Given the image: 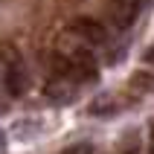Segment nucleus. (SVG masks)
Returning <instances> with one entry per match:
<instances>
[{"instance_id":"f03ea898","label":"nucleus","mask_w":154,"mask_h":154,"mask_svg":"<svg viewBox=\"0 0 154 154\" xmlns=\"http://www.w3.org/2000/svg\"><path fill=\"white\" fill-rule=\"evenodd\" d=\"M73 35H79L85 44H105L108 41V32H105V26L93 17H76L73 23H70Z\"/></svg>"},{"instance_id":"39448f33","label":"nucleus","mask_w":154,"mask_h":154,"mask_svg":"<svg viewBox=\"0 0 154 154\" xmlns=\"http://www.w3.org/2000/svg\"><path fill=\"white\" fill-rule=\"evenodd\" d=\"M134 15H137V0H111V20H113V26L125 29V26L134 20Z\"/></svg>"},{"instance_id":"20e7f679","label":"nucleus","mask_w":154,"mask_h":154,"mask_svg":"<svg viewBox=\"0 0 154 154\" xmlns=\"http://www.w3.org/2000/svg\"><path fill=\"white\" fill-rule=\"evenodd\" d=\"M44 93H47V99H52L55 105H64V102H73V96H76V85L67 82V76H55L52 82H47Z\"/></svg>"},{"instance_id":"6e6552de","label":"nucleus","mask_w":154,"mask_h":154,"mask_svg":"<svg viewBox=\"0 0 154 154\" xmlns=\"http://www.w3.org/2000/svg\"><path fill=\"white\" fill-rule=\"evenodd\" d=\"M146 61H148V64H154V44L146 50Z\"/></svg>"},{"instance_id":"f257e3e1","label":"nucleus","mask_w":154,"mask_h":154,"mask_svg":"<svg viewBox=\"0 0 154 154\" xmlns=\"http://www.w3.org/2000/svg\"><path fill=\"white\" fill-rule=\"evenodd\" d=\"M70 76H76L79 82H93L99 76V64L87 50H76L70 55Z\"/></svg>"},{"instance_id":"0eeeda50","label":"nucleus","mask_w":154,"mask_h":154,"mask_svg":"<svg viewBox=\"0 0 154 154\" xmlns=\"http://www.w3.org/2000/svg\"><path fill=\"white\" fill-rule=\"evenodd\" d=\"M64 154H93V146L90 143H76V146H70Z\"/></svg>"},{"instance_id":"9d476101","label":"nucleus","mask_w":154,"mask_h":154,"mask_svg":"<svg viewBox=\"0 0 154 154\" xmlns=\"http://www.w3.org/2000/svg\"><path fill=\"white\" fill-rule=\"evenodd\" d=\"M137 3H146V0H137Z\"/></svg>"},{"instance_id":"423d86ee","label":"nucleus","mask_w":154,"mask_h":154,"mask_svg":"<svg viewBox=\"0 0 154 154\" xmlns=\"http://www.w3.org/2000/svg\"><path fill=\"white\" fill-rule=\"evenodd\" d=\"M116 111V105H113L111 96H99L93 105H90V113H96V116H105V113H113Z\"/></svg>"},{"instance_id":"1a4fd4ad","label":"nucleus","mask_w":154,"mask_h":154,"mask_svg":"<svg viewBox=\"0 0 154 154\" xmlns=\"http://www.w3.org/2000/svg\"><path fill=\"white\" fill-rule=\"evenodd\" d=\"M3 143H6V137H3V131H0V151H3Z\"/></svg>"},{"instance_id":"7ed1b4c3","label":"nucleus","mask_w":154,"mask_h":154,"mask_svg":"<svg viewBox=\"0 0 154 154\" xmlns=\"http://www.w3.org/2000/svg\"><path fill=\"white\" fill-rule=\"evenodd\" d=\"M6 90H9V96H23L29 90V70L17 58H12L6 67Z\"/></svg>"}]
</instances>
